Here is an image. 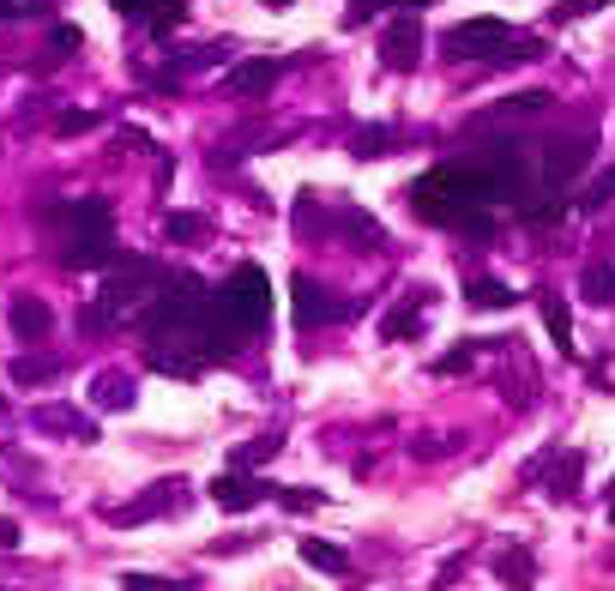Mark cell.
<instances>
[{
    "instance_id": "15",
    "label": "cell",
    "mask_w": 615,
    "mask_h": 591,
    "mask_svg": "<svg viewBox=\"0 0 615 591\" xmlns=\"http://www.w3.org/2000/svg\"><path fill=\"white\" fill-rule=\"evenodd\" d=\"M465 303H471V308H513V303H519V290L495 284V278H471V284H465Z\"/></svg>"
},
{
    "instance_id": "12",
    "label": "cell",
    "mask_w": 615,
    "mask_h": 591,
    "mask_svg": "<svg viewBox=\"0 0 615 591\" xmlns=\"http://www.w3.org/2000/svg\"><path fill=\"white\" fill-rule=\"evenodd\" d=\"M37 429H42V434H79V441H97V422H85L79 410H66V405L37 410Z\"/></svg>"
},
{
    "instance_id": "9",
    "label": "cell",
    "mask_w": 615,
    "mask_h": 591,
    "mask_svg": "<svg viewBox=\"0 0 615 591\" xmlns=\"http://www.w3.org/2000/svg\"><path fill=\"white\" fill-rule=\"evenodd\" d=\"M7 320H13V332L25 344H42L49 338V327H54V315H49V303H37V296H13V308H7Z\"/></svg>"
},
{
    "instance_id": "14",
    "label": "cell",
    "mask_w": 615,
    "mask_h": 591,
    "mask_svg": "<svg viewBox=\"0 0 615 591\" xmlns=\"http://www.w3.org/2000/svg\"><path fill=\"white\" fill-rule=\"evenodd\" d=\"M302 562H308V567H320V574H332V579H344V574H350L344 550H339V543H327V538H302Z\"/></svg>"
},
{
    "instance_id": "25",
    "label": "cell",
    "mask_w": 615,
    "mask_h": 591,
    "mask_svg": "<svg viewBox=\"0 0 615 591\" xmlns=\"http://www.w3.org/2000/svg\"><path fill=\"white\" fill-rule=\"evenodd\" d=\"M543 103H550L543 91H525V97H507V103H501V115H531V109H543Z\"/></svg>"
},
{
    "instance_id": "20",
    "label": "cell",
    "mask_w": 615,
    "mask_h": 591,
    "mask_svg": "<svg viewBox=\"0 0 615 591\" xmlns=\"http://www.w3.org/2000/svg\"><path fill=\"white\" fill-rule=\"evenodd\" d=\"M115 13L139 19V13H158V19H182V0H109Z\"/></svg>"
},
{
    "instance_id": "10",
    "label": "cell",
    "mask_w": 615,
    "mask_h": 591,
    "mask_svg": "<svg viewBox=\"0 0 615 591\" xmlns=\"http://www.w3.org/2000/svg\"><path fill=\"white\" fill-rule=\"evenodd\" d=\"M537 308H543V332H550V344L562 356H574V320H567V303L555 296V290H543V296H537Z\"/></svg>"
},
{
    "instance_id": "13",
    "label": "cell",
    "mask_w": 615,
    "mask_h": 591,
    "mask_svg": "<svg viewBox=\"0 0 615 591\" xmlns=\"http://www.w3.org/2000/svg\"><path fill=\"white\" fill-rule=\"evenodd\" d=\"M175 495H182V483H151L139 501H133V507L115 513V526H145V513H151V507H170Z\"/></svg>"
},
{
    "instance_id": "24",
    "label": "cell",
    "mask_w": 615,
    "mask_h": 591,
    "mask_svg": "<svg viewBox=\"0 0 615 591\" xmlns=\"http://www.w3.org/2000/svg\"><path fill=\"white\" fill-rule=\"evenodd\" d=\"M393 145H398V139H393L386 127H368L362 139H356V158H380V151H393Z\"/></svg>"
},
{
    "instance_id": "18",
    "label": "cell",
    "mask_w": 615,
    "mask_h": 591,
    "mask_svg": "<svg viewBox=\"0 0 615 591\" xmlns=\"http://www.w3.org/2000/svg\"><path fill=\"white\" fill-rule=\"evenodd\" d=\"M579 296H586V303H615V272L610 266H591V272L579 278Z\"/></svg>"
},
{
    "instance_id": "26",
    "label": "cell",
    "mask_w": 615,
    "mask_h": 591,
    "mask_svg": "<svg viewBox=\"0 0 615 591\" xmlns=\"http://www.w3.org/2000/svg\"><path fill=\"white\" fill-rule=\"evenodd\" d=\"M79 49V25H54V42H49V54H73Z\"/></svg>"
},
{
    "instance_id": "27",
    "label": "cell",
    "mask_w": 615,
    "mask_h": 591,
    "mask_svg": "<svg viewBox=\"0 0 615 591\" xmlns=\"http://www.w3.org/2000/svg\"><path fill=\"white\" fill-rule=\"evenodd\" d=\"M284 507H290V513H308V507H320V489H284Z\"/></svg>"
},
{
    "instance_id": "29",
    "label": "cell",
    "mask_w": 615,
    "mask_h": 591,
    "mask_svg": "<svg viewBox=\"0 0 615 591\" xmlns=\"http://www.w3.org/2000/svg\"><path fill=\"white\" fill-rule=\"evenodd\" d=\"M465 362H471V350H453V356H441V362H434V374H458Z\"/></svg>"
},
{
    "instance_id": "22",
    "label": "cell",
    "mask_w": 615,
    "mask_h": 591,
    "mask_svg": "<svg viewBox=\"0 0 615 591\" xmlns=\"http://www.w3.org/2000/svg\"><path fill=\"white\" fill-rule=\"evenodd\" d=\"M417 332H422L417 327V308H393V315H386V327H380V338L398 344V338H417Z\"/></svg>"
},
{
    "instance_id": "4",
    "label": "cell",
    "mask_w": 615,
    "mask_h": 591,
    "mask_svg": "<svg viewBox=\"0 0 615 591\" xmlns=\"http://www.w3.org/2000/svg\"><path fill=\"white\" fill-rule=\"evenodd\" d=\"M151 284V260H121L115 272H109V284H103V303L91 308V320H103V315H115V308H127L139 290Z\"/></svg>"
},
{
    "instance_id": "21",
    "label": "cell",
    "mask_w": 615,
    "mask_h": 591,
    "mask_svg": "<svg viewBox=\"0 0 615 591\" xmlns=\"http://www.w3.org/2000/svg\"><path fill=\"white\" fill-rule=\"evenodd\" d=\"M278 447H284V434H260V441H248V447L230 453V465H260V459H272Z\"/></svg>"
},
{
    "instance_id": "17",
    "label": "cell",
    "mask_w": 615,
    "mask_h": 591,
    "mask_svg": "<svg viewBox=\"0 0 615 591\" xmlns=\"http://www.w3.org/2000/svg\"><path fill=\"white\" fill-rule=\"evenodd\" d=\"M163 236H170V242H182V248H194V242L206 236V224H199L194 211H170V218H163Z\"/></svg>"
},
{
    "instance_id": "8",
    "label": "cell",
    "mask_w": 615,
    "mask_h": 591,
    "mask_svg": "<svg viewBox=\"0 0 615 591\" xmlns=\"http://www.w3.org/2000/svg\"><path fill=\"white\" fill-rule=\"evenodd\" d=\"M278 73H284V66L266 61V54H254V61H236V66H230V91H236V97H266V91L278 85Z\"/></svg>"
},
{
    "instance_id": "6",
    "label": "cell",
    "mask_w": 615,
    "mask_h": 591,
    "mask_svg": "<svg viewBox=\"0 0 615 591\" xmlns=\"http://www.w3.org/2000/svg\"><path fill=\"white\" fill-rule=\"evenodd\" d=\"M591 151H598V139H591V133L550 145V158H543V182H550V187H567V182H574V175L591 163Z\"/></svg>"
},
{
    "instance_id": "1",
    "label": "cell",
    "mask_w": 615,
    "mask_h": 591,
    "mask_svg": "<svg viewBox=\"0 0 615 591\" xmlns=\"http://www.w3.org/2000/svg\"><path fill=\"white\" fill-rule=\"evenodd\" d=\"M446 54H465V61H537L543 42L525 37V30L501 25V19H465V25L446 30Z\"/></svg>"
},
{
    "instance_id": "11",
    "label": "cell",
    "mask_w": 615,
    "mask_h": 591,
    "mask_svg": "<svg viewBox=\"0 0 615 591\" xmlns=\"http://www.w3.org/2000/svg\"><path fill=\"white\" fill-rule=\"evenodd\" d=\"M339 315V303H332L327 290L315 284V278H296V320L302 327H320V320H332Z\"/></svg>"
},
{
    "instance_id": "30",
    "label": "cell",
    "mask_w": 615,
    "mask_h": 591,
    "mask_svg": "<svg viewBox=\"0 0 615 591\" xmlns=\"http://www.w3.org/2000/svg\"><path fill=\"white\" fill-rule=\"evenodd\" d=\"M13 543H19V526L13 519H0V550H13Z\"/></svg>"
},
{
    "instance_id": "5",
    "label": "cell",
    "mask_w": 615,
    "mask_h": 591,
    "mask_svg": "<svg viewBox=\"0 0 615 591\" xmlns=\"http://www.w3.org/2000/svg\"><path fill=\"white\" fill-rule=\"evenodd\" d=\"M380 61L393 66V73H410L422 61V25L417 19H393V25L380 30Z\"/></svg>"
},
{
    "instance_id": "2",
    "label": "cell",
    "mask_w": 615,
    "mask_h": 591,
    "mask_svg": "<svg viewBox=\"0 0 615 591\" xmlns=\"http://www.w3.org/2000/svg\"><path fill=\"white\" fill-rule=\"evenodd\" d=\"M109 199H79L73 206V254H66V266L73 272H97V266H109Z\"/></svg>"
},
{
    "instance_id": "31",
    "label": "cell",
    "mask_w": 615,
    "mask_h": 591,
    "mask_svg": "<svg viewBox=\"0 0 615 591\" xmlns=\"http://www.w3.org/2000/svg\"><path fill=\"white\" fill-rule=\"evenodd\" d=\"M266 7H290V0H266Z\"/></svg>"
},
{
    "instance_id": "23",
    "label": "cell",
    "mask_w": 615,
    "mask_h": 591,
    "mask_svg": "<svg viewBox=\"0 0 615 591\" xmlns=\"http://www.w3.org/2000/svg\"><path fill=\"white\" fill-rule=\"evenodd\" d=\"M13 381L19 386H42V381H54V368L37 362V356H19V362H13Z\"/></svg>"
},
{
    "instance_id": "19",
    "label": "cell",
    "mask_w": 615,
    "mask_h": 591,
    "mask_svg": "<svg viewBox=\"0 0 615 591\" xmlns=\"http://www.w3.org/2000/svg\"><path fill=\"white\" fill-rule=\"evenodd\" d=\"M495 579H501V586H507V579H513V586H531V555H525V550H507V555H501V562H495Z\"/></svg>"
},
{
    "instance_id": "16",
    "label": "cell",
    "mask_w": 615,
    "mask_h": 591,
    "mask_svg": "<svg viewBox=\"0 0 615 591\" xmlns=\"http://www.w3.org/2000/svg\"><path fill=\"white\" fill-rule=\"evenodd\" d=\"M91 393H97V405H109V410H127L133 405V381H127V374H97Z\"/></svg>"
},
{
    "instance_id": "7",
    "label": "cell",
    "mask_w": 615,
    "mask_h": 591,
    "mask_svg": "<svg viewBox=\"0 0 615 591\" xmlns=\"http://www.w3.org/2000/svg\"><path fill=\"white\" fill-rule=\"evenodd\" d=\"M260 477H248L236 465V471H218L211 477V501H218V507H230V513H248V507H260Z\"/></svg>"
},
{
    "instance_id": "28",
    "label": "cell",
    "mask_w": 615,
    "mask_h": 591,
    "mask_svg": "<svg viewBox=\"0 0 615 591\" xmlns=\"http://www.w3.org/2000/svg\"><path fill=\"white\" fill-rule=\"evenodd\" d=\"M591 7H603V0H567V7H555V25H562V19H579V13H591Z\"/></svg>"
},
{
    "instance_id": "3",
    "label": "cell",
    "mask_w": 615,
    "mask_h": 591,
    "mask_svg": "<svg viewBox=\"0 0 615 591\" xmlns=\"http://www.w3.org/2000/svg\"><path fill=\"white\" fill-rule=\"evenodd\" d=\"M223 303L242 315V327L248 332H260L266 320H272V284H266V266H254V260H242L236 272L223 278V290H218Z\"/></svg>"
}]
</instances>
